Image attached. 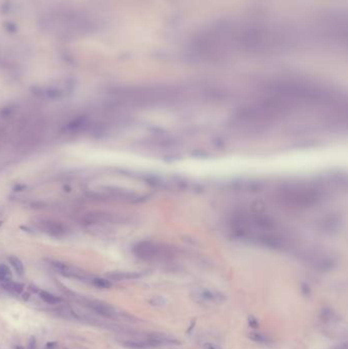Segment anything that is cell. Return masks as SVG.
Masks as SVG:
<instances>
[{"mask_svg":"<svg viewBox=\"0 0 348 349\" xmlns=\"http://www.w3.org/2000/svg\"><path fill=\"white\" fill-rule=\"evenodd\" d=\"M1 225H2V221H0V227H1Z\"/></svg>","mask_w":348,"mask_h":349,"instance_id":"19","label":"cell"},{"mask_svg":"<svg viewBox=\"0 0 348 349\" xmlns=\"http://www.w3.org/2000/svg\"><path fill=\"white\" fill-rule=\"evenodd\" d=\"M15 349H24L23 346H16V348Z\"/></svg>","mask_w":348,"mask_h":349,"instance_id":"18","label":"cell"},{"mask_svg":"<svg viewBox=\"0 0 348 349\" xmlns=\"http://www.w3.org/2000/svg\"><path fill=\"white\" fill-rule=\"evenodd\" d=\"M249 324H250L252 327H256L257 326V322L255 321V319L253 318V317L249 318Z\"/></svg>","mask_w":348,"mask_h":349,"instance_id":"17","label":"cell"},{"mask_svg":"<svg viewBox=\"0 0 348 349\" xmlns=\"http://www.w3.org/2000/svg\"><path fill=\"white\" fill-rule=\"evenodd\" d=\"M92 283L94 286H96L98 288H101V289H109L110 287H111L110 281L106 280V279H103V278H94L92 280Z\"/></svg>","mask_w":348,"mask_h":349,"instance_id":"12","label":"cell"},{"mask_svg":"<svg viewBox=\"0 0 348 349\" xmlns=\"http://www.w3.org/2000/svg\"><path fill=\"white\" fill-rule=\"evenodd\" d=\"M0 283H1V285H2V287H3L4 289L7 290L8 292H11V293L19 294L23 291V289H24V286L22 284L11 281V279H10V280L2 281V282H0Z\"/></svg>","mask_w":348,"mask_h":349,"instance_id":"7","label":"cell"},{"mask_svg":"<svg viewBox=\"0 0 348 349\" xmlns=\"http://www.w3.org/2000/svg\"><path fill=\"white\" fill-rule=\"evenodd\" d=\"M11 279V272L9 268L5 264H0V282L10 280Z\"/></svg>","mask_w":348,"mask_h":349,"instance_id":"13","label":"cell"},{"mask_svg":"<svg viewBox=\"0 0 348 349\" xmlns=\"http://www.w3.org/2000/svg\"><path fill=\"white\" fill-rule=\"evenodd\" d=\"M135 253L144 259H158L166 255L167 250L160 243L145 241L139 243L135 247Z\"/></svg>","mask_w":348,"mask_h":349,"instance_id":"3","label":"cell"},{"mask_svg":"<svg viewBox=\"0 0 348 349\" xmlns=\"http://www.w3.org/2000/svg\"><path fill=\"white\" fill-rule=\"evenodd\" d=\"M231 229L237 237L271 247H280L287 241L276 221L260 215H236L231 221Z\"/></svg>","mask_w":348,"mask_h":349,"instance_id":"1","label":"cell"},{"mask_svg":"<svg viewBox=\"0 0 348 349\" xmlns=\"http://www.w3.org/2000/svg\"><path fill=\"white\" fill-rule=\"evenodd\" d=\"M149 344L152 346H160V345H177L179 341L171 337H167L166 335L161 334H153L149 337Z\"/></svg>","mask_w":348,"mask_h":349,"instance_id":"6","label":"cell"},{"mask_svg":"<svg viewBox=\"0 0 348 349\" xmlns=\"http://www.w3.org/2000/svg\"><path fill=\"white\" fill-rule=\"evenodd\" d=\"M91 308L95 311L96 314H98L101 317H105V318H112L116 313L111 306H109L108 304L100 301H93L90 303L89 305Z\"/></svg>","mask_w":348,"mask_h":349,"instance_id":"5","label":"cell"},{"mask_svg":"<svg viewBox=\"0 0 348 349\" xmlns=\"http://www.w3.org/2000/svg\"><path fill=\"white\" fill-rule=\"evenodd\" d=\"M322 196L318 189L309 185H292L278 191L277 198L285 206L306 208L321 201Z\"/></svg>","mask_w":348,"mask_h":349,"instance_id":"2","label":"cell"},{"mask_svg":"<svg viewBox=\"0 0 348 349\" xmlns=\"http://www.w3.org/2000/svg\"><path fill=\"white\" fill-rule=\"evenodd\" d=\"M39 296L44 302L48 303V304H56V303L60 302V300H61L58 296H55L54 294L49 293V292H47V291H44V290L40 291Z\"/></svg>","mask_w":348,"mask_h":349,"instance_id":"8","label":"cell"},{"mask_svg":"<svg viewBox=\"0 0 348 349\" xmlns=\"http://www.w3.org/2000/svg\"><path fill=\"white\" fill-rule=\"evenodd\" d=\"M204 349H222V348L214 343H205L204 344Z\"/></svg>","mask_w":348,"mask_h":349,"instance_id":"16","label":"cell"},{"mask_svg":"<svg viewBox=\"0 0 348 349\" xmlns=\"http://www.w3.org/2000/svg\"><path fill=\"white\" fill-rule=\"evenodd\" d=\"M250 338L252 340H254L256 342H265L267 341V338L263 336L261 334H256V333H252V335L250 336Z\"/></svg>","mask_w":348,"mask_h":349,"instance_id":"15","label":"cell"},{"mask_svg":"<svg viewBox=\"0 0 348 349\" xmlns=\"http://www.w3.org/2000/svg\"><path fill=\"white\" fill-rule=\"evenodd\" d=\"M8 261L10 262V264L12 265V268L14 269L16 274L19 275V276H23L24 273V268L19 258L15 257V256H10V257H8Z\"/></svg>","mask_w":348,"mask_h":349,"instance_id":"10","label":"cell"},{"mask_svg":"<svg viewBox=\"0 0 348 349\" xmlns=\"http://www.w3.org/2000/svg\"><path fill=\"white\" fill-rule=\"evenodd\" d=\"M124 346L130 349H148L151 347L149 342L144 341H134V340H128L124 342Z\"/></svg>","mask_w":348,"mask_h":349,"instance_id":"9","label":"cell"},{"mask_svg":"<svg viewBox=\"0 0 348 349\" xmlns=\"http://www.w3.org/2000/svg\"><path fill=\"white\" fill-rule=\"evenodd\" d=\"M195 298L197 299L198 301L201 302H205V303H220L224 300V296L220 295V293L216 292H211V291L208 290H201L195 294Z\"/></svg>","mask_w":348,"mask_h":349,"instance_id":"4","label":"cell"},{"mask_svg":"<svg viewBox=\"0 0 348 349\" xmlns=\"http://www.w3.org/2000/svg\"><path fill=\"white\" fill-rule=\"evenodd\" d=\"M51 265L57 270V272H59L60 274L67 275V276H69V275L72 274V270L69 269V266L68 264H63V262H60V261H51Z\"/></svg>","mask_w":348,"mask_h":349,"instance_id":"11","label":"cell"},{"mask_svg":"<svg viewBox=\"0 0 348 349\" xmlns=\"http://www.w3.org/2000/svg\"><path fill=\"white\" fill-rule=\"evenodd\" d=\"M109 276L113 279H117V280H122V279L137 278L139 275L133 274V273H112V274H109Z\"/></svg>","mask_w":348,"mask_h":349,"instance_id":"14","label":"cell"}]
</instances>
